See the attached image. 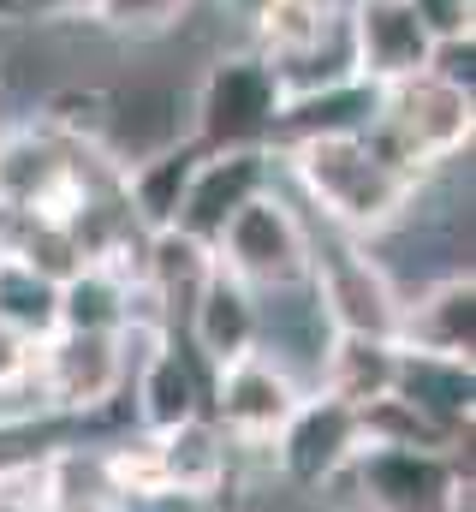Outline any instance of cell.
<instances>
[{
    "label": "cell",
    "instance_id": "6da1fadb",
    "mask_svg": "<svg viewBox=\"0 0 476 512\" xmlns=\"http://www.w3.org/2000/svg\"><path fill=\"white\" fill-rule=\"evenodd\" d=\"M292 167L310 185V197L346 227V233H381L405 203L417 173L393 167L369 131H346V137H310L292 143Z\"/></svg>",
    "mask_w": 476,
    "mask_h": 512
},
{
    "label": "cell",
    "instance_id": "7a4b0ae2",
    "mask_svg": "<svg viewBox=\"0 0 476 512\" xmlns=\"http://www.w3.org/2000/svg\"><path fill=\"white\" fill-rule=\"evenodd\" d=\"M369 137L405 173H417L429 161H447L471 143V90H453L429 72H417L405 84H387Z\"/></svg>",
    "mask_w": 476,
    "mask_h": 512
},
{
    "label": "cell",
    "instance_id": "3957f363",
    "mask_svg": "<svg viewBox=\"0 0 476 512\" xmlns=\"http://www.w3.org/2000/svg\"><path fill=\"white\" fill-rule=\"evenodd\" d=\"M286 108V84L262 54L215 60L197 90V149H262L274 137V120Z\"/></svg>",
    "mask_w": 476,
    "mask_h": 512
},
{
    "label": "cell",
    "instance_id": "277c9868",
    "mask_svg": "<svg viewBox=\"0 0 476 512\" xmlns=\"http://www.w3.org/2000/svg\"><path fill=\"white\" fill-rule=\"evenodd\" d=\"M363 495L375 512H459L465 507V471L447 447H399V441H363L357 459Z\"/></svg>",
    "mask_w": 476,
    "mask_h": 512
},
{
    "label": "cell",
    "instance_id": "5b68a950",
    "mask_svg": "<svg viewBox=\"0 0 476 512\" xmlns=\"http://www.w3.org/2000/svg\"><path fill=\"white\" fill-rule=\"evenodd\" d=\"M310 256L316 251H310L304 221L274 191L250 197L227 221V233L215 239V262L238 274L244 286H298V280H310Z\"/></svg>",
    "mask_w": 476,
    "mask_h": 512
},
{
    "label": "cell",
    "instance_id": "8992f818",
    "mask_svg": "<svg viewBox=\"0 0 476 512\" xmlns=\"http://www.w3.org/2000/svg\"><path fill=\"white\" fill-rule=\"evenodd\" d=\"M268 191V149H215V155H197L191 179H185V197L173 209V233L197 239L215 251V239L227 233L238 209L250 197Z\"/></svg>",
    "mask_w": 476,
    "mask_h": 512
},
{
    "label": "cell",
    "instance_id": "52a82bcc",
    "mask_svg": "<svg viewBox=\"0 0 476 512\" xmlns=\"http://www.w3.org/2000/svg\"><path fill=\"white\" fill-rule=\"evenodd\" d=\"M352 30V72L369 84H405L417 72H429L435 36L417 18L411 0H357V12L346 18Z\"/></svg>",
    "mask_w": 476,
    "mask_h": 512
},
{
    "label": "cell",
    "instance_id": "ba28073f",
    "mask_svg": "<svg viewBox=\"0 0 476 512\" xmlns=\"http://www.w3.org/2000/svg\"><path fill=\"white\" fill-rule=\"evenodd\" d=\"M274 447H280V465H286L292 483L322 489V483H334V477L357 459V447H363V411L340 405L334 393L298 399V411H292V423L274 435Z\"/></svg>",
    "mask_w": 476,
    "mask_h": 512
},
{
    "label": "cell",
    "instance_id": "9c48e42d",
    "mask_svg": "<svg viewBox=\"0 0 476 512\" xmlns=\"http://www.w3.org/2000/svg\"><path fill=\"white\" fill-rule=\"evenodd\" d=\"M310 280L334 316L340 334H369V340H399V298L387 292L381 268L352 245H334V251L310 256Z\"/></svg>",
    "mask_w": 476,
    "mask_h": 512
},
{
    "label": "cell",
    "instance_id": "30bf717a",
    "mask_svg": "<svg viewBox=\"0 0 476 512\" xmlns=\"http://www.w3.org/2000/svg\"><path fill=\"white\" fill-rule=\"evenodd\" d=\"M119 376H125V334L60 328V334L42 340V382H48V399L66 405V411L108 405Z\"/></svg>",
    "mask_w": 476,
    "mask_h": 512
},
{
    "label": "cell",
    "instance_id": "8fae6325",
    "mask_svg": "<svg viewBox=\"0 0 476 512\" xmlns=\"http://www.w3.org/2000/svg\"><path fill=\"white\" fill-rule=\"evenodd\" d=\"M298 399H304L298 382H292L280 364L256 358V352H244V358H233V364H221V387H215L221 429L238 435V441H250V447L274 441V435L292 423Z\"/></svg>",
    "mask_w": 476,
    "mask_h": 512
},
{
    "label": "cell",
    "instance_id": "7c38bea8",
    "mask_svg": "<svg viewBox=\"0 0 476 512\" xmlns=\"http://www.w3.org/2000/svg\"><path fill=\"white\" fill-rule=\"evenodd\" d=\"M387 399H399L417 423H429L441 441H453L459 429H471V364L399 346V376H393Z\"/></svg>",
    "mask_w": 476,
    "mask_h": 512
},
{
    "label": "cell",
    "instance_id": "4fadbf2b",
    "mask_svg": "<svg viewBox=\"0 0 476 512\" xmlns=\"http://www.w3.org/2000/svg\"><path fill=\"white\" fill-rule=\"evenodd\" d=\"M399 346L405 352H429V358H453V364H471L476 346V286L471 268L441 280L435 292H423L417 310H399Z\"/></svg>",
    "mask_w": 476,
    "mask_h": 512
},
{
    "label": "cell",
    "instance_id": "5bb4252c",
    "mask_svg": "<svg viewBox=\"0 0 476 512\" xmlns=\"http://www.w3.org/2000/svg\"><path fill=\"white\" fill-rule=\"evenodd\" d=\"M191 340H197V352L203 358H215V364H233L244 352H256V334H262V322H256V304H250V286L227 274L221 262L209 268V280L197 286V298H191Z\"/></svg>",
    "mask_w": 476,
    "mask_h": 512
},
{
    "label": "cell",
    "instance_id": "9a60e30c",
    "mask_svg": "<svg viewBox=\"0 0 476 512\" xmlns=\"http://www.w3.org/2000/svg\"><path fill=\"white\" fill-rule=\"evenodd\" d=\"M227 471V447H221V429L209 423H179V429H161L149 441V495H215Z\"/></svg>",
    "mask_w": 476,
    "mask_h": 512
},
{
    "label": "cell",
    "instance_id": "2e32d148",
    "mask_svg": "<svg viewBox=\"0 0 476 512\" xmlns=\"http://www.w3.org/2000/svg\"><path fill=\"white\" fill-rule=\"evenodd\" d=\"M399 376V340H369V334H340L322 370V393H334L340 405L369 411L393 393Z\"/></svg>",
    "mask_w": 476,
    "mask_h": 512
},
{
    "label": "cell",
    "instance_id": "e0dca14e",
    "mask_svg": "<svg viewBox=\"0 0 476 512\" xmlns=\"http://www.w3.org/2000/svg\"><path fill=\"white\" fill-rule=\"evenodd\" d=\"M340 6L334 0H274L262 18H256V30H262V42H268V66L274 72H292L298 60H310L334 30H340Z\"/></svg>",
    "mask_w": 476,
    "mask_h": 512
},
{
    "label": "cell",
    "instance_id": "ac0fdd59",
    "mask_svg": "<svg viewBox=\"0 0 476 512\" xmlns=\"http://www.w3.org/2000/svg\"><path fill=\"white\" fill-rule=\"evenodd\" d=\"M0 322L12 334H24L30 346L48 340L60 328V280L24 256H6L0 251Z\"/></svg>",
    "mask_w": 476,
    "mask_h": 512
},
{
    "label": "cell",
    "instance_id": "d6986e66",
    "mask_svg": "<svg viewBox=\"0 0 476 512\" xmlns=\"http://www.w3.org/2000/svg\"><path fill=\"white\" fill-rule=\"evenodd\" d=\"M197 399H203L197 393V376H191V364L179 352H149V364L137 376V411H143V423L155 435L191 423L197 417Z\"/></svg>",
    "mask_w": 476,
    "mask_h": 512
},
{
    "label": "cell",
    "instance_id": "ffe728a7",
    "mask_svg": "<svg viewBox=\"0 0 476 512\" xmlns=\"http://www.w3.org/2000/svg\"><path fill=\"white\" fill-rule=\"evenodd\" d=\"M131 322L125 310V286H119L108 268H84L72 280H60V328H102V334H119ZM54 328V334H60Z\"/></svg>",
    "mask_w": 476,
    "mask_h": 512
},
{
    "label": "cell",
    "instance_id": "44dd1931",
    "mask_svg": "<svg viewBox=\"0 0 476 512\" xmlns=\"http://www.w3.org/2000/svg\"><path fill=\"white\" fill-rule=\"evenodd\" d=\"M209 268H215V251H209V245H197V239H185V233H173V227L155 233V245H149V280H155L161 298H173V304L191 310V298H197V286L209 280Z\"/></svg>",
    "mask_w": 476,
    "mask_h": 512
},
{
    "label": "cell",
    "instance_id": "7402d4cb",
    "mask_svg": "<svg viewBox=\"0 0 476 512\" xmlns=\"http://www.w3.org/2000/svg\"><path fill=\"white\" fill-rule=\"evenodd\" d=\"M197 155H203V149L191 143V149L155 155V161H143V167L131 173V203L155 221V233H161V227H173V209H179V197H185V179H191Z\"/></svg>",
    "mask_w": 476,
    "mask_h": 512
},
{
    "label": "cell",
    "instance_id": "603a6c76",
    "mask_svg": "<svg viewBox=\"0 0 476 512\" xmlns=\"http://www.w3.org/2000/svg\"><path fill=\"white\" fill-rule=\"evenodd\" d=\"M191 0H96V24H108L119 36H143V30H167Z\"/></svg>",
    "mask_w": 476,
    "mask_h": 512
},
{
    "label": "cell",
    "instance_id": "cb8c5ba5",
    "mask_svg": "<svg viewBox=\"0 0 476 512\" xmlns=\"http://www.w3.org/2000/svg\"><path fill=\"white\" fill-rule=\"evenodd\" d=\"M36 364V346L24 340V334H12L6 322H0V382H18L24 370Z\"/></svg>",
    "mask_w": 476,
    "mask_h": 512
},
{
    "label": "cell",
    "instance_id": "d4e9b609",
    "mask_svg": "<svg viewBox=\"0 0 476 512\" xmlns=\"http://www.w3.org/2000/svg\"><path fill=\"white\" fill-rule=\"evenodd\" d=\"M24 18H96V0H12Z\"/></svg>",
    "mask_w": 476,
    "mask_h": 512
},
{
    "label": "cell",
    "instance_id": "484cf974",
    "mask_svg": "<svg viewBox=\"0 0 476 512\" xmlns=\"http://www.w3.org/2000/svg\"><path fill=\"white\" fill-rule=\"evenodd\" d=\"M227 6H233L238 18H250V24H256V18H262V12H268L274 0H227Z\"/></svg>",
    "mask_w": 476,
    "mask_h": 512
},
{
    "label": "cell",
    "instance_id": "4316f807",
    "mask_svg": "<svg viewBox=\"0 0 476 512\" xmlns=\"http://www.w3.org/2000/svg\"><path fill=\"white\" fill-rule=\"evenodd\" d=\"M0 12H12V0H0Z\"/></svg>",
    "mask_w": 476,
    "mask_h": 512
}]
</instances>
